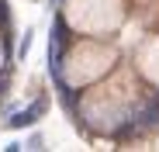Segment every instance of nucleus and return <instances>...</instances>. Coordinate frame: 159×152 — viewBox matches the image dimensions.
<instances>
[{"label": "nucleus", "instance_id": "obj_1", "mask_svg": "<svg viewBox=\"0 0 159 152\" xmlns=\"http://www.w3.org/2000/svg\"><path fill=\"white\" fill-rule=\"evenodd\" d=\"M42 114H45V100H35L31 107H24L21 114H14V118H11V128H28V124H35Z\"/></svg>", "mask_w": 159, "mask_h": 152}, {"label": "nucleus", "instance_id": "obj_4", "mask_svg": "<svg viewBox=\"0 0 159 152\" xmlns=\"http://www.w3.org/2000/svg\"><path fill=\"white\" fill-rule=\"evenodd\" d=\"M52 4H59V0H52Z\"/></svg>", "mask_w": 159, "mask_h": 152}, {"label": "nucleus", "instance_id": "obj_2", "mask_svg": "<svg viewBox=\"0 0 159 152\" xmlns=\"http://www.w3.org/2000/svg\"><path fill=\"white\" fill-rule=\"evenodd\" d=\"M28 45H31V31H28V35H24V38H21V52H17L21 59H24V56H28Z\"/></svg>", "mask_w": 159, "mask_h": 152}, {"label": "nucleus", "instance_id": "obj_3", "mask_svg": "<svg viewBox=\"0 0 159 152\" xmlns=\"http://www.w3.org/2000/svg\"><path fill=\"white\" fill-rule=\"evenodd\" d=\"M7 90V73H0V93Z\"/></svg>", "mask_w": 159, "mask_h": 152}]
</instances>
